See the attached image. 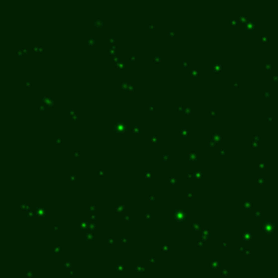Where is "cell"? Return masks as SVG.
<instances>
[{
	"label": "cell",
	"mask_w": 278,
	"mask_h": 278,
	"mask_svg": "<svg viewBox=\"0 0 278 278\" xmlns=\"http://www.w3.org/2000/svg\"><path fill=\"white\" fill-rule=\"evenodd\" d=\"M189 73H190L193 77H195V78H197V77H198V70H197V68H193V70L189 71Z\"/></svg>",
	"instance_id": "obj_23"
},
{
	"label": "cell",
	"mask_w": 278,
	"mask_h": 278,
	"mask_svg": "<svg viewBox=\"0 0 278 278\" xmlns=\"http://www.w3.org/2000/svg\"><path fill=\"white\" fill-rule=\"evenodd\" d=\"M133 133H135V134L142 133V128L140 126H138V125H134L133 126Z\"/></svg>",
	"instance_id": "obj_14"
},
{
	"label": "cell",
	"mask_w": 278,
	"mask_h": 278,
	"mask_svg": "<svg viewBox=\"0 0 278 278\" xmlns=\"http://www.w3.org/2000/svg\"><path fill=\"white\" fill-rule=\"evenodd\" d=\"M135 90V86H134V84H130L129 87H128V91H134Z\"/></svg>",
	"instance_id": "obj_30"
},
{
	"label": "cell",
	"mask_w": 278,
	"mask_h": 278,
	"mask_svg": "<svg viewBox=\"0 0 278 278\" xmlns=\"http://www.w3.org/2000/svg\"><path fill=\"white\" fill-rule=\"evenodd\" d=\"M177 31H176V29H174V28H171L168 31V33H167V35H168V37L169 38H176L177 37Z\"/></svg>",
	"instance_id": "obj_11"
},
{
	"label": "cell",
	"mask_w": 278,
	"mask_h": 278,
	"mask_svg": "<svg viewBox=\"0 0 278 278\" xmlns=\"http://www.w3.org/2000/svg\"><path fill=\"white\" fill-rule=\"evenodd\" d=\"M129 85H130V83L128 82L127 79H125V80H123V82L121 83V88L124 89V90H128V87H129Z\"/></svg>",
	"instance_id": "obj_12"
},
{
	"label": "cell",
	"mask_w": 278,
	"mask_h": 278,
	"mask_svg": "<svg viewBox=\"0 0 278 278\" xmlns=\"http://www.w3.org/2000/svg\"><path fill=\"white\" fill-rule=\"evenodd\" d=\"M97 43H98V39L96 37H94V36H89V37H87L85 39V44L87 45L88 47H90V48H92L94 46H96V45H97Z\"/></svg>",
	"instance_id": "obj_4"
},
{
	"label": "cell",
	"mask_w": 278,
	"mask_h": 278,
	"mask_svg": "<svg viewBox=\"0 0 278 278\" xmlns=\"http://www.w3.org/2000/svg\"><path fill=\"white\" fill-rule=\"evenodd\" d=\"M177 183H178V179L176 177H169L168 179H167V186H168V187L177 186Z\"/></svg>",
	"instance_id": "obj_6"
},
{
	"label": "cell",
	"mask_w": 278,
	"mask_h": 278,
	"mask_svg": "<svg viewBox=\"0 0 278 278\" xmlns=\"http://www.w3.org/2000/svg\"><path fill=\"white\" fill-rule=\"evenodd\" d=\"M174 217L176 220L186 219V210L185 209H176L174 211Z\"/></svg>",
	"instance_id": "obj_3"
},
{
	"label": "cell",
	"mask_w": 278,
	"mask_h": 278,
	"mask_svg": "<svg viewBox=\"0 0 278 278\" xmlns=\"http://www.w3.org/2000/svg\"><path fill=\"white\" fill-rule=\"evenodd\" d=\"M148 106H149V111H153V110H154V106H153V104L150 103V104H148Z\"/></svg>",
	"instance_id": "obj_32"
},
{
	"label": "cell",
	"mask_w": 278,
	"mask_h": 278,
	"mask_svg": "<svg viewBox=\"0 0 278 278\" xmlns=\"http://www.w3.org/2000/svg\"><path fill=\"white\" fill-rule=\"evenodd\" d=\"M23 56H24V51H23L22 48H21V49H16V50H15V59H17V58H22Z\"/></svg>",
	"instance_id": "obj_13"
},
{
	"label": "cell",
	"mask_w": 278,
	"mask_h": 278,
	"mask_svg": "<svg viewBox=\"0 0 278 278\" xmlns=\"http://www.w3.org/2000/svg\"><path fill=\"white\" fill-rule=\"evenodd\" d=\"M208 145H209V147H212V148H214V147H215V142H214L213 138H210V139H209Z\"/></svg>",
	"instance_id": "obj_24"
},
{
	"label": "cell",
	"mask_w": 278,
	"mask_h": 278,
	"mask_svg": "<svg viewBox=\"0 0 278 278\" xmlns=\"http://www.w3.org/2000/svg\"><path fill=\"white\" fill-rule=\"evenodd\" d=\"M114 40H115V39H114V37H113V36H110V37H109V41H110L111 44L114 43Z\"/></svg>",
	"instance_id": "obj_33"
},
{
	"label": "cell",
	"mask_w": 278,
	"mask_h": 278,
	"mask_svg": "<svg viewBox=\"0 0 278 278\" xmlns=\"http://www.w3.org/2000/svg\"><path fill=\"white\" fill-rule=\"evenodd\" d=\"M208 112H209V115H210V116H214V115H215V112H216V111H215V110H211V109H210Z\"/></svg>",
	"instance_id": "obj_29"
},
{
	"label": "cell",
	"mask_w": 278,
	"mask_h": 278,
	"mask_svg": "<svg viewBox=\"0 0 278 278\" xmlns=\"http://www.w3.org/2000/svg\"><path fill=\"white\" fill-rule=\"evenodd\" d=\"M188 134H189V131H188L187 128H180V129L178 130V135H179V137H183V138L187 137Z\"/></svg>",
	"instance_id": "obj_9"
},
{
	"label": "cell",
	"mask_w": 278,
	"mask_h": 278,
	"mask_svg": "<svg viewBox=\"0 0 278 278\" xmlns=\"http://www.w3.org/2000/svg\"><path fill=\"white\" fill-rule=\"evenodd\" d=\"M21 210H27V208H28V203H26V202H23L22 204H21Z\"/></svg>",
	"instance_id": "obj_25"
},
{
	"label": "cell",
	"mask_w": 278,
	"mask_h": 278,
	"mask_svg": "<svg viewBox=\"0 0 278 278\" xmlns=\"http://www.w3.org/2000/svg\"><path fill=\"white\" fill-rule=\"evenodd\" d=\"M183 113H185V114H190V113H191V107H190V106H186V107H184V109H183Z\"/></svg>",
	"instance_id": "obj_20"
},
{
	"label": "cell",
	"mask_w": 278,
	"mask_h": 278,
	"mask_svg": "<svg viewBox=\"0 0 278 278\" xmlns=\"http://www.w3.org/2000/svg\"><path fill=\"white\" fill-rule=\"evenodd\" d=\"M123 210H124V204H123V203H119L117 207L115 208V212H122Z\"/></svg>",
	"instance_id": "obj_22"
},
{
	"label": "cell",
	"mask_w": 278,
	"mask_h": 278,
	"mask_svg": "<svg viewBox=\"0 0 278 278\" xmlns=\"http://www.w3.org/2000/svg\"><path fill=\"white\" fill-rule=\"evenodd\" d=\"M31 82H29V80H27V82H25V86H27V87H29V86H31Z\"/></svg>",
	"instance_id": "obj_35"
},
{
	"label": "cell",
	"mask_w": 278,
	"mask_h": 278,
	"mask_svg": "<svg viewBox=\"0 0 278 278\" xmlns=\"http://www.w3.org/2000/svg\"><path fill=\"white\" fill-rule=\"evenodd\" d=\"M150 220H151V214L147 213V214H146V221H150Z\"/></svg>",
	"instance_id": "obj_31"
},
{
	"label": "cell",
	"mask_w": 278,
	"mask_h": 278,
	"mask_svg": "<svg viewBox=\"0 0 278 278\" xmlns=\"http://www.w3.org/2000/svg\"><path fill=\"white\" fill-rule=\"evenodd\" d=\"M128 60H129L130 62H135L137 60V56L135 55V53H130V55H128Z\"/></svg>",
	"instance_id": "obj_21"
},
{
	"label": "cell",
	"mask_w": 278,
	"mask_h": 278,
	"mask_svg": "<svg viewBox=\"0 0 278 278\" xmlns=\"http://www.w3.org/2000/svg\"><path fill=\"white\" fill-rule=\"evenodd\" d=\"M37 213L39 215H41V214H48V209H46V208H39V209H37Z\"/></svg>",
	"instance_id": "obj_17"
},
{
	"label": "cell",
	"mask_w": 278,
	"mask_h": 278,
	"mask_svg": "<svg viewBox=\"0 0 278 278\" xmlns=\"http://www.w3.org/2000/svg\"><path fill=\"white\" fill-rule=\"evenodd\" d=\"M153 61H154V63H159V64H161V63H163V56H161L160 55H154L153 56Z\"/></svg>",
	"instance_id": "obj_10"
},
{
	"label": "cell",
	"mask_w": 278,
	"mask_h": 278,
	"mask_svg": "<svg viewBox=\"0 0 278 278\" xmlns=\"http://www.w3.org/2000/svg\"><path fill=\"white\" fill-rule=\"evenodd\" d=\"M55 141H56V143H61V142H63V140H62V138L61 139H60V138H56Z\"/></svg>",
	"instance_id": "obj_34"
},
{
	"label": "cell",
	"mask_w": 278,
	"mask_h": 278,
	"mask_svg": "<svg viewBox=\"0 0 278 278\" xmlns=\"http://www.w3.org/2000/svg\"><path fill=\"white\" fill-rule=\"evenodd\" d=\"M158 141H159V136H158L157 134L152 135V136H151V138H150V142L155 143V142H158Z\"/></svg>",
	"instance_id": "obj_19"
},
{
	"label": "cell",
	"mask_w": 278,
	"mask_h": 278,
	"mask_svg": "<svg viewBox=\"0 0 278 278\" xmlns=\"http://www.w3.org/2000/svg\"><path fill=\"white\" fill-rule=\"evenodd\" d=\"M163 161H164V162H167V161H169V154H168V153H164V154H163Z\"/></svg>",
	"instance_id": "obj_27"
},
{
	"label": "cell",
	"mask_w": 278,
	"mask_h": 278,
	"mask_svg": "<svg viewBox=\"0 0 278 278\" xmlns=\"http://www.w3.org/2000/svg\"><path fill=\"white\" fill-rule=\"evenodd\" d=\"M189 178H195V179H198V180H199V179H202L203 178V171H202V169H200V168L193 169V171L190 173Z\"/></svg>",
	"instance_id": "obj_2"
},
{
	"label": "cell",
	"mask_w": 278,
	"mask_h": 278,
	"mask_svg": "<svg viewBox=\"0 0 278 278\" xmlns=\"http://www.w3.org/2000/svg\"><path fill=\"white\" fill-rule=\"evenodd\" d=\"M187 64H188V63H187V61H185V62H184V66L186 67V66H187Z\"/></svg>",
	"instance_id": "obj_38"
},
{
	"label": "cell",
	"mask_w": 278,
	"mask_h": 278,
	"mask_svg": "<svg viewBox=\"0 0 278 278\" xmlns=\"http://www.w3.org/2000/svg\"><path fill=\"white\" fill-rule=\"evenodd\" d=\"M148 200H149L150 202H155V201L158 200V197L154 196L153 193H149V195H148Z\"/></svg>",
	"instance_id": "obj_16"
},
{
	"label": "cell",
	"mask_w": 278,
	"mask_h": 278,
	"mask_svg": "<svg viewBox=\"0 0 278 278\" xmlns=\"http://www.w3.org/2000/svg\"><path fill=\"white\" fill-rule=\"evenodd\" d=\"M104 25V21L102 19H96L94 21V27L95 28H102Z\"/></svg>",
	"instance_id": "obj_5"
},
{
	"label": "cell",
	"mask_w": 278,
	"mask_h": 278,
	"mask_svg": "<svg viewBox=\"0 0 278 278\" xmlns=\"http://www.w3.org/2000/svg\"><path fill=\"white\" fill-rule=\"evenodd\" d=\"M188 160H189L190 162H195V161L198 160V154L193 151L189 152V153H188Z\"/></svg>",
	"instance_id": "obj_7"
},
{
	"label": "cell",
	"mask_w": 278,
	"mask_h": 278,
	"mask_svg": "<svg viewBox=\"0 0 278 278\" xmlns=\"http://www.w3.org/2000/svg\"><path fill=\"white\" fill-rule=\"evenodd\" d=\"M102 173H103L102 169H100V171H99V176H102Z\"/></svg>",
	"instance_id": "obj_37"
},
{
	"label": "cell",
	"mask_w": 278,
	"mask_h": 278,
	"mask_svg": "<svg viewBox=\"0 0 278 278\" xmlns=\"http://www.w3.org/2000/svg\"><path fill=\"white\" fill-rule=\"evenodd\" d=\"M34 51L37 52V53H40L44 51V46H41V45H37V46L34 47Z\"/></svg>",
	"instance_id": "obj_15"
},
{
	"label": "cell",
	"mask_w": 278,
	"mask_h": 278,
	"mask_svg": "<svg viewBox=\"0 0 278 278\" xmlns=\"http://www.w3.org/2000/svg\"><path fill=\"white\" fill-rule=\"evenodd\" d=\"M125 220H126V221H129V220H131V219H129V216H128V215H125Z\"/></svg>",
	"instance_id": "obj_36"
},
{
	"label": "cell",
	"mask_w": 278,
	"mask_h": 278,
	"mask_svg": "<svg viewBox=\"0 0 278 278\" xmlns=\"http://www.w3.org/2000/svg\"><path fill=\"white\" fill-rule=\"evenodd\" d=\"M116 49H117V46H116L115 44L111 45V46H110V53H111V55H115Z\"/></svg>",
	"instance_id": "obj_18"
},
{
	"label": "cell",
	"mask_w": 278,
	"mask_h": 278,
	"mask_svg": "<svg viewBox=\"0 0 278 278\" xmlns=\"http://www.w3.org/2000/svg\"><path fill=\"white\" fill-rule=\"evenodd\" d=\"M68 178H70V180L72 181V183H74L75 180H77V179H78L75 175H73V174H71V175H70V177H68Z\"/></svg>",
	"instance_id": "obj_28"
},
{
	"label": "cell",
	"mask_w": 278,
	"mask_h": 278,
	"mask_svg": "<svg viewBox=\"0 0 278 278\" xmlns=\"http://www.w3.org/2000/svg\"><path fill=\"white\" fill-rule=\"evenodd\" d=\"M128 129V125L125 124V122L123 121V119H119V121L116 123V125L114 126V130L116 131V133L118 134H122V133H125Z\"/></svg>",
	"instance_id": "obj_1"
},
{
	"label": "cell",
	"mask_w": 278,
	"mask_h": 278,
	"mask_svg": "<svg viewBox=\"0 0 278 278\" xmlns=\"http://www.w3.org/2000/svg\"><path fill=\"white\" fill-rule=\"evenodd\" d=\"M53 103H55V101H53V99L50 98V97H46V99H45V101H44V106H46L48 108H51L53 106Z\"/></svg>",
	"instance_id": "obj_8"
},
{
	"label": "cell",
	"mask_w": 278,
	"mask_h": 278,
	"mask_svg": "<svg viewBox=\"0 0 278 278\" xmlns=\"http://www.w3.org/2000/svg\"><path fill=\"white\" fill-rule=\"evenodd\" d=\"M143 177H145V178H148V179H150V178L152 177V173H151V172H146L145 174H143Z\"/></svg>",
	"instance_id": "obj_26"
}]
</instances>
